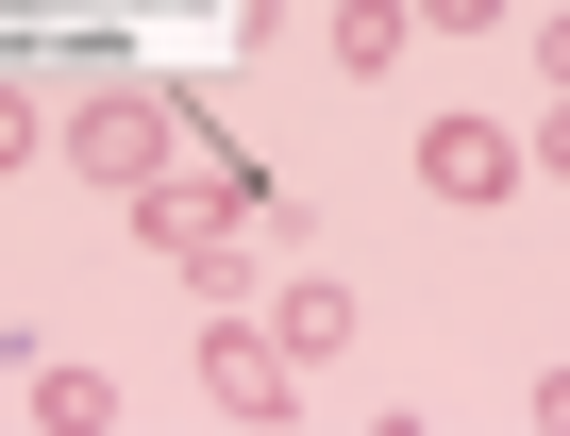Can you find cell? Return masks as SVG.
Listing matches in <instances>:
<instances>
[{"label":"cell","mask_w":570,"mask_h":436,"mask_svg":"<svg viewBox=\"0 0 570 436\" xmlns=\"http://www.w3.org/2000/svg\"><path fill=\"white\" fill-rule=\"evenodd\" d=\"M35 419H68V436H101V419H118V386H101V369H51V386H35Z\"/></svg>","instance_id":"cell-7"},{"label":"cell","mask_w":570,"mask_h":436,"mask_svg":"<svg viewBox=\"0 0 570 436\" xmlns=\"http://www.w3.org/2000/svg\"><path fill=\"white\" fill-rule=\"evenodd\" d=\"M35 151H51V118H35L18 85H0V168H35Z\"/></svg>","instance_id":"cell-8"},{"label":"cell","mask_w":570,"mask_h":436,"mask_svg":"<svg viewBox=\"0 0 570 436\" xmlns=\"http://www.w3.org/2000/svg\"><path fill=\"white\" fill-rule=\"evenodd\" d=\"M537 419H570V369H537Z\"/></svg>","instance_id":"cell-11"},{"label":"cell","mask_w":570,"mask_h":436,"mask_svg":"<svg viewBox=\"0 0 570 436\" xmlns=\"http://www.w3.org/2000/svg\"><path fill=\"white\" fill-rule=\"evenodd\" d=\"M68 151H85L101 185H151V168H168V101H135V85H101V101L68 118Z\"/></svg>","instance_id":"cell-3"},{"label":"cell","mask_w":570,"mask_h":436,"mask_svg":"<svg viewBox=\"0 0 570 436\" xmlns=\"http://www.w3.org/2000/svg\"><path fill=\"white\" fill-rule=\"evenodd\" d=\"M135 236H151L168 269L218 286V269L252 252V185H218V168H151V185H135Z\"/></svg>","instance_id":"cell-1"},{"label":"cell","mask_w":570,"mask_h":436,"mask_svg":"<svg viewBox=\"0 0 570 436\" xmlns=\"http://www.w3.org/2000/svg\"><path fill=\"white\" fill-rule=\"evenodd\" d=\"M420 18H453V34H470V18H503V0H420Z\"/></svg>","instance_id":"cell-10"},{"label":"cell","mask_w":570,"mask_h":436,"mask_svg":"<svg viewBox=\"0 0 570 436\" xmlns=\"http://www.w3.org/2000/svg\"><path fill=\"white\" fill-rule=\"evenodd\" d=\"M403 34H420V0H336V68H403Z\"/></svg>","instance_id":"cell-6"},{"label":"cell","mask_w":570,"mask_h":436,"mask_svg":"<svg viewBox=\"0 0 570 436\" xmlns=\"http://www.w3.org/2000/svg\"><path fill=\"white\" fill-rule=\"evenodd\" d=\"M268 336L303 353V369H336V353H353V286H320V269H303V286H285V319H268Z\"/></svg>","instance_id":"cell-5"},{"label":"cell","mask_w":570,"mask_h":436,"mask_svg":"<svg viewBox=\"0 0 570 436\" xmlns=\"http://www.w3.org/2000/svg\"><path fill=\"white\" fill-rule=\"evenodd\" d=\"M537 168H570V85H553V118H537Z\"/></svg>","instance_id":"cell-9"},{"label":"cell","mask_w":570,"mask_h":436,"mask_svg":"<svg viewBox=\"0 0 570 436\" xmlns=\"http://www.w3.org/2000/svg\"><path fill=\"white\" fill-rule=\"evenodd\" d=\"M420 185H436V201H503V185H520V135H487V118H436V135H420Z\"/></svg>","instance_id":"cell-4"},{"label":"cell","mask_w":570,"mask_h":436,"mask_svg":"<svg viewBox=\"0 0 570 436\" xmlns=\"http://www.w3.org/2000/svg\"><path fill=\"white\" fill-rule=\"evenodd\" d=\"M285 386H303V353H285L268 319H218V336H202V403H218V419H285Z\"/></svg>","instance_id":"cell-2"}]
</instances>
